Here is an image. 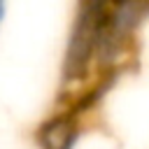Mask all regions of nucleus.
Masks as SVG:
<instances>
[{
    "label": "nucleus",
    "mask_w": 149,
    "mask_h": 149,
    "mask_svg": "<svg viewBox=\"0 0 149 149\" xmlns=\"http://www.w3.org/2000/svg\"><path fill=\"white\" fill-rule=\"evenodd\" d=\"M2 16H5V2H0V23H2Z\"/></svg>",
    "instance_id": "obj_3"
},
{
    "label": "nucleus",
    "mask_w": 149,
    "mask_h": 149,
    "mask_svg": "<svg viewBox=\"0 0 149 149\" xmlns=\"http://www.w3.org/2000/svg\"><path fill=\"white\" fill-rule=\"evenodd\" d=\"M77 137H79V121L74 109L49 116L37 130V142L42 149H72Z\"/></svg>",
    "instance_id": "obj_2"
},
{
    "label": "nucleus",
    "mask_w": 149,
    "mask_h": 149,
    "mask_svg": "<svg viewBox=\"0 0 149 149\" xmlns=\"http://www.w3.org/2000/svg\"><path fill=\"white\" fill-rule=\"evenodd\" d=\"M105 5L102 2H84L77 9V19L70 30L68 49H65V63H63V81H74L84 77V72L91 68L98 49V30L102 21Z\"/></svg>",
    "instance_id": "obj_1"
}]
</instances>
